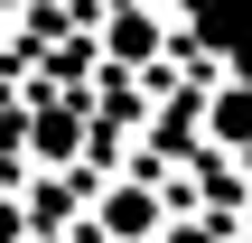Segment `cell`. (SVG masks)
Here are the masks:
<instances>
[{"label":"cell","mask_w":252,"mask_h":243,"mask_svg":"<svg viewBox=\"0 0 252 243\" xmlns=\"http://www.w3.org/2000/svg\"><path fill=\"white\" fill-rule=\"evenodd\" d=\"M75 112H37V159H75Z\"/></svg>","instance_id":"cell-2"},{"label":"cell","mask_w":252,"mask_h":243,"mask_svg":"<svg viewBox=\"0 0 252 243\" xmlns=\"http://www.w3.org/2000/svg\"><path fill=\"white\" fill-rule=\"evenodd\" d=\"M94 225H103L112 243H150V234H159V197H150V178H131V187H112V197L94 206Z\"/></svg>","instance_id":"cell-1"},{"label":"cell","mask_w":252,"mask_h":243,"mask_svg":"<svg viewBox=\"0 0 252 243\" xmlns=\"http://www.w3.org/2000/svg\"><path fill=\"white\" fill-rule=\"evenodd\" d=\"M28 234V206H9V197H0V243H19Z\"/></svg>","instance_id":"cell-3"},{"label":"cell","mask_w":252,"mask_h":243,"mask_svg":"<svg viewBox=\"0 0 252 243\" xmlns=\"http://www.w3.org/2000/svg\"><path fill=\"white\" fill-rule=\"evenodd\" d=\"M224 243H252V225H243V234H224Z\"/></svg>","instance_id":"cell-4"}]
</instances>
